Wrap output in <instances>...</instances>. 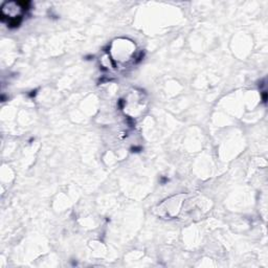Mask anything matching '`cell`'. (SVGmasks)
<instances>
[{
  "label": "cell",
  "mask_w": 268,
  "mask_h": 268,
  "mask_svg": "<svg viewBox=\"0 0 268 268\" xmlns=\"http://www.w3.org/2000/svg\"><path fill=\"white\" fill-rule=\"evenodd\" d=\"M24 10V4L8 2L2 6V16L10 18L12 21H16V18H20Z\"/></svg>",
  "instance_id": "obj_1"
}]
</instances>
